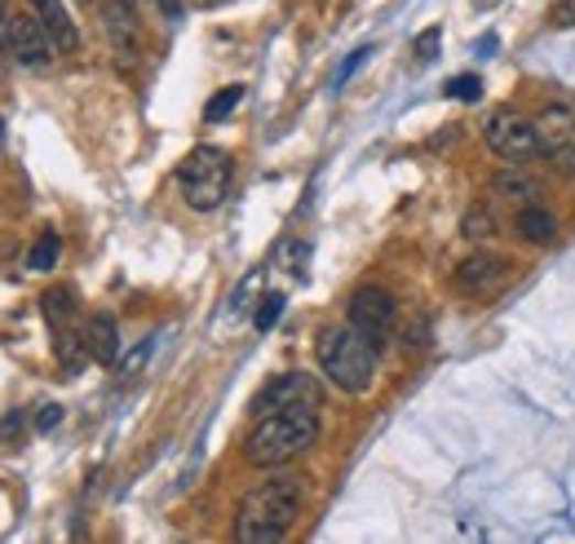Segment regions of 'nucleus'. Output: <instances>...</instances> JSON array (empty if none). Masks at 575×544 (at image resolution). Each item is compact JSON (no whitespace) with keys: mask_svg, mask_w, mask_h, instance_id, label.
Masks as SVG:
<instances>
[{"mask_svg":"<svg viewBox=\"0 0 575 544\" xmlns=\"http://www.w3.org/2000/svg\"><path fill=\"white\" fill-rule=\"evenodd\" d=\"M23 429V412H10L6 421H0V438H10V434H19Z\"/></svg>","mask_w":575,"mask_h":544,"instance_id":"26","label":"nucleus"},{"mask_svg":"<svg viewBox=\"0 0 575 544\" xmlns=\"http://www.w3.org/2000/svg\"><path fill=\"white\" fill-rule=\"evenodd\" d=\"M447 94L460 98V102H478V98H482V80H478V76H452V80H447Z\"/></svg>","mask_w":575,"mask_h":544,"instance_id":"19","label":"nucleus"},{"mask_svg":"<svg viewBox=\"0 0 575 544\" xmlns=\"http://www.w3.org/2000/svg\"><path fill=\"white\" fill-rule=\"evenodd\" d=\"M41 311H45V319L63 333V328H72V319H76V293H72V289H50V293L41 297Z\"/></svg>","mask_w":575,"mask_h":544,"instance_id":"15","label":"nucleus"},{"mask_svg":"<svg viewBox=\"0 0 575 544\" xmlns=\"http://www.w3.org/2000/svg\"><path fill=\"white\" fill-rule=\"evenodd\" d=\"M350 324H355L372 346H381V341L394 333V324H399V302H394L386 289L368 284V289H359V293L350 297Z\"/></svg>","mask_w":575,"mask_h":544,"instance_id":"9","label":"nucleus"},{"mask_svg":"<svg viewBox=\"0 0 575 544\" xmlns=\"http://www.w3.org/2000/svg\"><path fill=\"white\" fill-rule=\"evenodd\" d=\"M124 6H133V0H124Z\"/></svg>","mask_w":575,"mask_h":544,"instance_id":"31","label":"nucleus"},{"mask_svg":"<svg viewBox=\"0 0 575 544\" xmlns=\"http://www.w3.org/2000/svg\"><path fill=\"white\" fill-rule=\"evenodd\" d=\"M6 28H10V10H6V0H0V45H6Z\"/></svg>","mask_w":575,"mask_h":544,"instance_id":"28","label":"nucleus"},{"mask_svg":"<svg viewBox=\"0 0 575 544\" xmlns=\"http://www.w3.org/2000/svg\"><path fill=\"white\" fill-rule=\"evenodd\" d=\"M474 6H482V10H491V6H500V0H474Z\"/></svg>","mask_w":575,"mask_h":544,"instance_id":"29","label":"nucleus"},{"mask_svg":"<svg viewBox=\"0 0 575 544\" xmlns=\"http://www.w3.org/2000/svg\"><path fill=\"white\" fill-rule=\"evenodd\" d=\"M553 23L557 28H575V0H557V6H553Z\"/></svg>","mask_w":575,"mask_h":544,"instance_id":"25","label":"nucleus"},{"mask_svg":"<svg viewBox=\"0 0 575 544\" xmlns=\"http://www.w3.org/2000/svg\"><path fill=\"white\" fill-rule=\"evenodd\" d=\"M500 280H505V257H496V252H474V257H465L460 270H456V289L469 293V297L491 293Z\"/></svg>","mask_w":575,"mask_h":544,"instance_id":"10","label":"nucleus"},{"mask_svg":"<svg viewBox=\"0 0 575 544\" xmlns=\"http://www.w3.org/2000/svg\"><path fill=\"white\" fill-rule=\"evenodd\" d=\"M6 45H10V58L28 72H45L54 63V41H50V32L36 14H10Z\"/></svg>","mask_w":575,"mask_h":544,"instance_id":"7","label":"nucleus"},{"mask_svg":"<svg viewBox=\"0 0 575 544\" xmlns=\"http://www.w3.org/2000/svg\"><path fill=\"white\" fill-rule=\"evenodd\" d=\"M0 142H6V133H0Z\"/></svg>","mask_w":575,"mask_h":544,"instance_id":"30","label":"nucleus"},{"mask_svg":"<svg viewBox=\"0 0 575 544\" xmlns=\"http://www.w3.org/2000/svg\"><path fill=\"white\" fill-rule=\"evenodd\" d=\"M302 478H270L261 487H252L239 504V518H235V535L243 544H274L293 531L297 513H302Z\"/></svg>","mask_w":575,"mask_h":544,"instance_id":"2","label":"nucleus"},{"mask_svg":"<svg viewBox=\"0 0 575 544\" xmlns=\"http://www.w3.org/2000/svg\"><path fill=\"white\" fill-rule=\"evenodd\" d=\"M368 58H372V45H364V50H355V54L346 58V67L337 72V89H341V85H346V80H350V76H355V72H359V67H364Z\"/></svg>","mask_w":575,"mask_h":544,"instance_id":"23","label":"nucleus"},{"mask_svg":"<svg viewBox=\"0 0 575 544\" xmlns=\"http://www.w3.org/2000/svg\"><path fill=\"white\" fill-rule=\"evenodd\" d=\"M315 355H319L324 377H328L337 390H346V394H368V390H372L377 346H372L355 324H346V328H324Z\"/></svg>","mask_w":575,"mask_h":544,"instance_id":"3","label":"nucleus"},{"mask_svg":"<svg viewBox=\"0 0 575 544\" xmlns=\"http://www.w3.org/2000/svg\"><path fill=\"white\" fill-rule=\"evenodd\" d=\"M482 138H487V146H491L500 160H509V164H527L531 155H540V146H535V124L522 120V116L509 111V107H500V111L487 116Z\"/></svg>","mask_w":575,"mask_h":544,"instance_id":"5","label":"nucleus"},{"mask_svg":"<svg viewBox=\"0 0 575 544\" xmlns=\"http://www.w3.org/2000/svg\"><path fill=\"white\" fill-rule=\"evenodd\" d=\"M58 257H63V239H58V230H41L36 248L28 252V270H54Z\"/></svg>","mask_w":575,"mask_h":544,"instance_id":"16","label":"nucleus"},{"mask_svg":"<svg viewBox=\"0 0 575 544\" xmlns=\"http://www.w3.org/2000/svg\"><path fill=\"white\" fill-rule=\"evenodd\" d=\"M302 403H315V407H319V385H315V377H306V372H283V377H270V381L252 394L248 412H252V416H270V412L302 407Z\"/></svg>","mask_w":575,"mask_h":544,"instance_id":"8","label":"nucleus"},{"mask_svg":"<svg viewBox=\"0 0 575 544\" xmlns=\"http://www.w3.org/2000/svg\"><path fill=\"white\" fill-rule=\"evenodd\" d=\"M239 98H243V89H239V85H226V89H217V94H213V102L204 107V120H208V124H221V120H226V116L239 107Z\"/></svg>","mask_w":575,"mask_h":544,"instance_id":"17","label":"nucleus"},{"mask_svg":"<svg viewBox=\"0 0 575 544\" xmlns=\"http://www.w3.org/2000/svg\"><path fill=\"white\" fill-rule=\"evenodd\" d=\"M535 146L562 177H575V116L566 107H549L535 120Z\"/></svg>","mask_w":575,"mask_h":544,"instance_id":"6","label":"nucleus"},{"mask_svg":"<svg viewBox=\"0 0 575 544\" xmlns=\"http://www.w3.org/2000/svg\"><path fill=\"white\" fill-rule=\"evenodd\" d=\"M32 14L45 23V32H50L58 54H76L80 50V32H76V23H72L63 0H32Z\"/></svg>","mask_w":575,"mask_h":544,"instance_id":"11","label":"nucleus"},{"mask_svg":"<svg viewBox=\"0 0 575 544\" xmlns=\"http://www.w3.org/2000/svg\"><path fill=\"white\" fill-rule=\"evenodd\" d=\"M58 421H63V407H58V403H45L41 416H36V429L50 434V429H58Z\"/></svg>","mask_w":575,"mask_h":544,"instance_id":"24","label":"nucleus"},{"mask_svg":"<svg viewBox=\"0 0 575 544\" xmlns=\"http://www.w3.org/2000/svg\"><path fill=\"white\" fill-rule=\"evenodd\" d=\"M160 10H164L169 19H177V14H182V0H160Z\"/></svg>","mask_w":575,"mask_h":544,"instance_id":"27","label":"nucleus"},{"mask_svg":"<svg viewBox=\"0 0 575 544\" xmlns=\"http://www.w3.org/2000/svg\"><path fill=\"white\" fill-rule=\"evenodd\" d=\"M279 315H283V297H279V293H270V297L261 302L257 319H252V324H257V333H270V328L279 324Z\"/></svg>","mask_w":575,"mask_h":544,"instance_id":"20","label":"nucleus"},{"mask_svg":"<svg viewBox=\"0 0 575 544\" xmlns=\"http://www.w3.org/2000/svg\"><path fill=\"white\" fill-rule=\"evenodd\" d=\"M315 438H319L315 403L283 407V412L257 416V425L243 438V460L257 465V469H274V465H288L293 456H302L306 447H315Z\"/></svg>","mask_w":575,"mask_h":544,"instance_id":"1","label":"nucleus"},{"mask_svg":"<svg viewBox=\"0 0 575 544\" xmlns=\"http://www.w3.org/2000/svg\"><path fill=\"white\" fill-rule=\"evenodd\" d=\"M151 350H155V337H142V341H138V346H133V350H129V355L116 363V368H120V377H138V372L147 368Z\"/></svg>","mask_w":575,"mask_h":544,"instance_id":"18","label":"nucleus"},{"mask_svg":"<svg viewBox=\"0 0 575 544\" xmlns=\"http://www.w3.org/2000/svg\"><path fill=\"white\" fill-rule=\"evenodd\" d=\"M85 341H89V359H98V363H107V368L120 363V328H116L111 315H94Z\"/></svg>","mask_w":575,"mask_h":544,"instance_id":"12","label":"nucleus"},{"mask_svg":"<svg viewBox=\"0 0 575 544\" xmlns=\"http://www.w3.org/2000/svg\"><path fill=\"white\" fill-rule=\"evenodd\" d=\"M518 235L527 239V243H549L553 235H557V221L540 208V204H522V213H518Z\"/></svg>","mask_w":575,"mask_h":544,"instance_id":"13","label":"nucleus"},{"mask_svg":"<svg viewBox=\"0 0 575 544\" xmlns=\"http://www.w3.org/2000/svg\"><path fill=\"white\" fill-rule=\"evenodd\" d=\"M496 195H505V199H522V204H535V199H540V182H531V177L518 173V164H513V168L496 173Z\"/></svg>","mask_w":575,"mask_h":544,"instance_id":"14","label":"nucleus"},{"mask_svg":"<svg viewBox=\"0 0 575 544\" xmlns=\"http://www.w3.org/2000/svg\"><path fill=\"white\" fill-rule=\"evenodd\" d=\"M177 186H182V195H186V204L195 213L217 208L226 199V191H230V160H226V151H217V146L191 151L177 164Z\"/></svg>","mask_w":575,"mask_h":544,"instance_id":"4","label":"nucleus"},{"mask_svg":"<svg viewBox=\"0 0 575 544\" xmlns=\"http://www.w3.org/2000/svg\"><path fill=\"white\" fill-rule=\"evenodd\" d=\"M416 58H421V63H434V58H438V28H430V32L416 36Z\"/></svg>","mask_w":575,"mask_h":544,"instance_id":"22","label":"nucleus"},{"mask_svg":"<svg viewBox=\"0 0 575 544\" xmlns=\"http://www.w3.org/2000/svg\"><path fill=\"white\" fill-rule=\"evenodd\" d=\"M465 235H469V239H487V235H491V213L474 208V213L465 217Z\"/></svg>","mask_w":575,"mask_h":544,"instance_id":"21","label":"nucleus"}]
</instances>
